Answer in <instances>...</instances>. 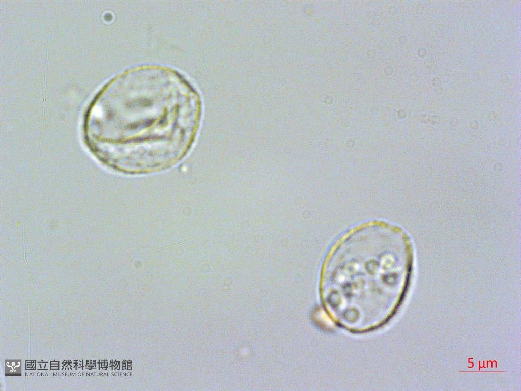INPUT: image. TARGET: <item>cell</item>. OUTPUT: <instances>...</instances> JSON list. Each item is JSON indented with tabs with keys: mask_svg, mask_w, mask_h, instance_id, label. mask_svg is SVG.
Masks as SVG:
<instances>
[{
	"mask_svg": "<svg viewBox=\"0 0 521 391\" xmlns=\"http://www.w3.org/2000/svg\"><path fill=\"white\" fill-rule=\"evenodd\" d=\"M412 249L407 234L383 221L342 236L323 265L322 308L334 326L355 335L382 328L397 313L408 287Z\"/></svg>",
	"mask_w": 521,
	"mask_h": 391,
	"instance_id": "7a4b0ae2",
	"label": "cell"
},
{
	"mask_svg": "<svg viewBox=\"0 0 521 391\" xmlns=\"http://www.w3.org/2000/svg\"><path fill=\"white\" fill-rule=\"evenodd\" d=\"M197 94L180 75L157 66L128 71L107 84L86 114L90 151L121 173L165 170L183 159L198 130Z\"/></svg>",
	"mask_w": 521,
	"mask_h": 391,
	"instance_id": "6da1fadb",
	"label": "cell"
}]
</instances>
